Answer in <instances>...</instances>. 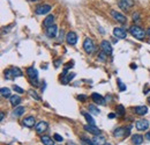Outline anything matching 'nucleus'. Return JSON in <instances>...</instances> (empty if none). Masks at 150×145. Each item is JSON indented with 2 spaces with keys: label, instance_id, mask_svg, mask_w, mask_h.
<instances>
[{
  "label": "nucleus",
  "instance_id": "cd10ccee",
  "mask_svg": "<svg viewBox=\"0 0 150 145\" xmlns=\"http://www.w3.org/2000/svg\"><path fill=\"white\" fill-rule=\"evenodd\" d=\"M89 112H91L92 114H95V115H98L99 113H100V110L95 106V105H90L89 106Z\"/></svg>",
  "mask_w": 150,
  "mask_h": 145
},
{
  "label": "nucleus",
  "instance_id": "49530a36",
  "mask_svg": "<svg viewBox=\"0 0 150 145\" xmlns=\"http://www.w3.org/2000/svg\"><path fill=\"white\" fill-rule=\"evenodd\" d=\"M28 1H37V0H28Z\"/></svg>",
  "mask_w": 150,
  "mask_h": 145
},
{
  "label": "nucleus",
  "instance_id": "58836bf2",
  "mask_svg": "<svg viewBox=\"0 0 150 145\" xmlns=\"http://www.w3.org/2000/svg\"><path fill=\"white\" fill-rule=\"evenodd\" d=\"M60 64H61V59H58V60H56V63H54V66H56V67H59Z\"/></svg>",
  "mask_w": 150,
  "mask_h": 145
},
{
  "label": "nucleus",
  "instance_id": "f03ea898",
  "mask_svg": "<svg viewBox=\"0 0 150 145\" xmlns=\"http://www.w3.org/2000/svg\"><path fill=\"white\" fill-rule=\"evenodd\" d=\"M27 74H28V77H29V79L32 81V85H38L37 84V79H38V72H37V70L33 67V66H30L27 69Z\"/></svg>",
  "mask_w": 150,
  "mask_h": 145
},
{
  "label": "nucleus",
  "instance_id": "412c9836",
  "mask_svg": "<svg viewBox=\"0 0 150 145\" xmlns=\"http://www.w3.org/2000/svg\"><path fill=\"white\" fill-rule=\"evenodd\" d=\"M40 142L44 145H54V141L49 136H42Z\"/></svg>",
  "mask_w": 150,
  "mask_h": 145
},
{
  "label": "nucleus",
  "instance_id": "a18cd8bd",
  "mask_svg": "<svg viewBox=\"0 0 150 145\" xmlns=\"http://www.w3.org/2000/svg\"><path fill=\"white\" fill-rule=\"evenodd\" d=\"M147 34H148V35H149V37H150V28L148 29V30H147Z\"/></svg>",
  "mask_w": 150,
  "mask_h": 145
},
{
  "label": "nucleus",
  "instance_id": "c85d7f7f",
  "mask_svg": "<svg viewBox=\"0 0 150 145\" xmlns=\"http://www.w3.org/2000/svg\"><path fill=\"white\" fill-rule=\"evenodd\" d=\"M3 73H5V78H6L7 80H10V79H13V78H14V77H13V74H12V71H10V70H6Z\"/></svg>",
  "mask_w": 150,
  "mask_h": 145
},
{
  "label": "nucleus",
  "instance_id": "2f4dec72",
  "mask_svg": "<svg viewBox=\"0 0 150 145\" xmlns=\"http://www.w3.org/2000/svg\"><path fill=\"white\" fill-rule=\"evenodd\" d=\"M53 139L57 141V142H62V141H63V138L60 136L59 134H54V135H53Z\"/></svg>",
  "mask_w": 150,
  "mask_h": 145
},
{
  "label": "nucleus",
  "instance_id": "2eb2a0df",
  "mask_svg": "<svg viewBox=\"0 0 150 145\" xmlns=\"http://www.w3.org/2000/svg\"><path fill=\"white\" fill-rule=\"evenodd\" d=\"M35 124V117L33 116H28L23 120V125L27 128H32Z\"/></svg>",
  "mask_w": 150,
  "mask_h": 145
},
{
  "label": "nucleus",
  "instance_id": "7ed1b4c3",
  "mask_svg": "<svg viewBox=\"0 0 150 145\" xmlns=\"http://www.w3.org/2000/svg\"><path fill=\"white\" fill-rule=\"evenodd\" d=\"M83 49H84V51H86L87 54H92V52H93V50H95V44H93V42H92L91 38L87 37V38L84 40V42H83Z\"/></svg>",
  "mask_w": 150,
  "mask_h": 145
},
{
  "label": "nucleus",
  "instance_id": "de8ad7c7",
  "mask_svg": "<svg viewBox=\"0 0 150 145\" xmlns=\"http://www.w3.org/2000/svg\"><path fill=\"white\" fill-rule=\"evenodd\" d=\"M105 145H111V144H105Z\"/></svg>",
  "mask_w": 150,
  "mask_h": 145
},
{
  "label": "nucleus",
  "instance_id": "c9c22d12",
  "mask_svg": "<svg viewBox=\"0 0 150 145\" xmlns=\"http://www.w3.org/2000/svg\"><path fill=\"white\" fill-rule=\"evenodd\" d=\"M139 16H140V14H139V12H136V13H133V16L132 18H133L134 21H137L139 20Z\"/></svg>",
  "mask_w": 150,
  "mask_h": 145
},
{
  "label": "nucleus",
  "instance_id": "4468645a",
  "mask_svg": "<svg viewBox=\"0 0 150 145\" xmlns=\"http://www.w3.org/2000/svg\"><path fill=\"white\" fill-rule=\"evenodd\" d=\"M134 112L137 115H146L148 113V107H146V106H137V107L134 108Z\"/></svg>",
  "mask_w": 150,
  "mask_h": 145
},
{
  "label": "nucleus",
  "instance_id": "f3484780",
  "mask_svg": "<svg viewBox=\"0 0 150 145\" xmlns=\"http://www.w3.org/2000/svg\"><path fill=\"white\" fill-rule=\"evenodd\" d=\"M75 77V73H68V74H63L62 76V78H61V83L63 84V85H67L73 78Z\"/></svg>",
  "mask_w": 150,
  "mask_h": 145
},
{
  "label": "nucleus",
  "instance_id": "72a5a7b5",
  "mask_svg": "<svg viewBox=\"0 0 150 145\" xmlns=\"http://www.w3.org/2000/svg\"><path fill=\"white\" fill-rule=\"evenodd\" d=\"M118 85H119V89L122 92V91H126V86L122 84V81L120 80V79H118Z\"/></svg>",
  "mask_w": 150,
  "mask_h": 145
},
{
  "label": "nucleus",
  "instance_id": "f257e3e1",
  "mask_svg": "<svg viewBox=\"0 0 150 145\" xmlns=\"http://www.w3.org/2000/svg\"><path fill=\"white\" fill-rule=\"evenodd\" d=\"M129 33H130V35H132L133 37H135V38H137V40H140V41L144 40L146 31L141 28V27H139V26H132V27L129 28Z\"/></svg>",
  "mask_w": 150,
  "mask_h": 145
},
{
  "label": "nucleus",
  "instance_id": "c03bdc74",
  "mask_svg": "<svg viewBox=\"0 0 150 145\" xmlns=\"http://www.w3.org/2000/svg\"><path fill=\"white\" fill-rule=\"evenodd\" d=\"M114 114H110V115H109V117H110V118H113V117H114Z\"/></svg>",
  "mask_w": 150,
  "mask_h": 145
},
{
  "label": "nucleus",
  "instance_id": "c756f323",
  "mask_svg": "<svg viewBox=\"0 0 150 145\" xmlns=\"http://www.w3.org/2000/svg\"><path fill=\"white\" fill-rule=\"evenodd\" d=\"M29 94H30V96H32V98H33L35 100H37V101H39V100H40V98H39V96H38V95L36 94V92H35V91L30 89V91H29Z\"/></svg>",
  "mask_w": 150,
  "mask_h": 145
},
{
  "label": "nucleus",
  "instance_id": "79ce46f5",
  "mask_svg": "<svg viewBox=\"0 0 150 145\" xmlns=\"http://www.w3.org/2000/svg\"><path fill=\"white\" fill-rule=\"evenodd\" d=\"M3 118H5V114L3 112H1V121H3Z\"/></svg>",
  "mask_w": 150,
  "mask_h": 145
},
{
  "label": "nucleus",
  "instance_id": "6e6552de",
  "mask_svg": "<svg viewBox=\"0 0 150 145\" xmlns=\"http://www.w3.org/2000/svg\"><path fill=\"white\" fill-rule=\"evenodd\" d=\"M111 15H112V18H113L116 21H118L120 23H125V22H126V16L122 15L119 12H117L116 9H112V11H111Z\"/></svg>",
  "mask_w": 150,
  "mask_h": 145
},
{
  "label": "nucleus",
  "instance_id": "37998d69",
  "mask_svg": "<svg viewBox=\"0 0 150 145\" xmlns=\"http://www.w3.org/2000/svg\"><path fill=\"white\" fill-rule=\"evenodd\" d=\"M130 67H132V69H136V65H135V64H130Z\"/></svg>",
  "mask_w": 150,
  "mask_h": 145
},
{
  "label": "nucleus",
  "instance_id": "7c9ffc66",
  "mask_svg": "<svg viewBox=\"0 0 150 145\" xmlns=\"http://www.w3.org/2000/svg\"><path fill=\"white\" fill-rule=\"evenodd\" d=\"M82 143L84 145H95L93 142H92V139H87V138H84V137H82Z\"/></svg>",
  "mask_w": 150,
  "mask_h": 145
},
{
  "label": "nucleus",
  "instance_id": "20e7f679",
  "mask_svg": "<svg viewBox=\"0 0 150 145\" xmlns=\"http://www.w3.org/2000/svg\"><path fill=\"white\" fill-rule=\"evenodd\" d=\"M50 11H51V6H50V5H40V6L36 7V9H35V12H36L37 15L47 14Z\"/></svg>",
  "mask_w": 150,
  "mask_h": 145
},
{
  "label": "nucleus",
  "instance_id": "5701e85b",
  "mask_svg": "<svg viewBox=\"0 0 150 145\" xmlns=\"http://www.w3.org/2000/svg\"><path fill=\"white\" fill-rule=\"evenodd\" d=\"M0 92H1V96L6 98V99H8V98L12 96V95H10V89L7 88V87H2V88L0 89Z\"/></svg>",
  "mask_w": 150,
  "mask_h": 145
},
{
  "label": "nucleus",
  "instance_id": "393cba45",
  "mask_svg": "<svg viewBox=\"0 0 150 145\" xmlns=\"http://www.w3.org/2000/svg\"><path fill=\"white\" fill-rule=\"evenodd\" d=\"M12 71V74L14 78H17V77H22V71L19 69V67H12L10 69Z\"/></svg>",
  "mask_w": 150,
  "mask_h": 145
},
{
  "label": "nucleus",
  "instance_id": "e433bc0d",
  "mask_svg": "<svg viewBox=\"0 0 150 145\" xmlns=\"http://www.w3.org/2000/svg\"><path fill=\"white\" fill-rule=\"evenodd\" d=\"M122 1H125L129 7H132V6L134 5V0H122Z\"/></svg>",
  "mask_w": 150,
  "mask_h": 145
},
{
  "label": "nucleus",
  "instance_id": "a878e982",
  "mask_svg": "<svg viewBox=\"0 0 150 145\" xmlns=\"http://www.w3.org/2000/svg\"><path fill=\"white\" fill-rule=\"evenodd\" d=\"M116 114L118 116H123V114H125V108H123L122 105H118V106H117V108H116Z\"/></svg>",
  "mask_w": 150,
  "mask_h": 145
},
{
  "label": "nucleus",
  "instance_id": "ea45409f",
  "mask_svg": "<svg viewBox=\"0 0 150 145\" xmlns=\"http://www.w3.org/2000/svg\"><path fill=\"white\" fill-rule=\"evenodd\" d=\"M77 99H79V100H86L87 98H86L84 95H79V96H77Z\"/></svg>",
  "mask_w": 150,
  "mask_h": 145
},
{
  "label": "nucleus",
  "instance_id": "dca6fc26",
  "mask_svg": "<svg viewBox=\"0 0 150 145\" xmlns=\"http://www.w3.org/2000/svg\"><path fill=\"white\" fill-rule=\"evenodd\" d=\"M9 102H10V105L13 107H16V106H19L21 103V98L19 95H12L9 98Z\"/></svg>",
  "mask_w": 150,
  "mask_h": 145
},
{
  "label": "nucleus",
  "instance_id": "ddd939ff",
  "mask_svg": "<svg viewBox=\"0 0 150 145\" xmlns=\"http://www.w3.org/2000/svg\"><path fill=\"white\" fill-rule=\"evenodd\" d=\"M57 31H58L57 26H56V25H53V26H51V27H47V28H46V35H47L50 38H52V37H56Z\"/></svg>",
  "mask_w": 150,
  "mask_h": 145
},
{
  "label": "nucleus",
  "instance_id": "39448f33",
  "mask_svg": "<svg viewBox=\"0 0 150 145\" xmlns=\"http://www.w3.org/2000/svg\"><path fill=\"white\" fill-rule=\"evenodd\" d=\"M100 49H102V51H104L106 55H111L112 51H113V49H112V47H111V43H110L109 41H106V40L102 41V43H100Z\"/></svg>",
  "mask_w": 150,
  "mask_h": 145
},
{
  "label": "nucleus",
  "instance_id": "aec40b11",
  "mask_svg": "<svg viewBox=\"0 0 150 145\" xmlns=\"http://www.w3.org/2000/svg\"><path fill=\"white\" fill-rule=\"evenodd\" d=\"M24 107H22V106H19V107H15V109H14V112H13V116L14 117H20L21 115H23L24 114Z\"/></svg>",
  "mask_w": 150,
  "mask_h": 145
},
{
  "label": "nucleus",
  "instance_id": "4be33fe9",
  "mask_svg": "<svg viewBox=\"0 0 150 145\" xmlns=\"http://www.w3.org/2000/svg\"><path fill=\"white\" fill-rule=\"evenodd\" d=\"M132 139H133V143L135 145H140L143 143V136H141V135H134L132 137Z\"/></svg>",
  "mask_w": 150,
  "mask_h": 145
},
{
  "label": "nucleus",
  "instance_id": "6ab92c4d",
  "mask_svg": "<svg viewBox=\"0 0 150 145\" xmlns=\"http://www.w3.org/2000/svg\"><path fill=\"white\" fill-rule=\"evenodd\" d=\"M43 25H44V27H46V28L53 26V25H54V16H53V15H49V16L44 20Z\"/></svg>",
  "mask_w": 150,
  "mask_h": 145
},
{
  "label": "nucleus",
  "instance_id": "473e14b6",
  "mask_svg": "<svg viewBox=\"0 0 150 145\" xmlns=\"http://www.w3.org/2000/svg\"><path fill=\"white\" fill-rule=\"evenodd\" d=\"M13 89H14V91H15L16 93H20V94H22V93L24 92V91H23V89H22L21 87L16 86V85H14V86H13Z\"/></svg>",
  "mask_w": 150,
  "mask_h": 145
},
{
  "label": "nucleus",
  "instance_id": "f704fd0d",
  "mask_svg": "<svg viewBox=\"0 0 150 145\" xmlns=\"http://www.w3.org/2000/svg\"><path fill=\"white\" fill-rule=\"evenodd\" d=\"M106 54L104 52V51H102L99 55H98V58H99V60H105L106 59V56H105Z\"/></svg>",
  "mask_w": 150,
  "mask_h": 145
},
{
  "label": "nucleus",
  "instance_id": "bb28decb",
  "mask_svg": "<svg viewBox=\"0 0 150 145\" xmlns=\"http://www.w3.org/2000/svg\"><path fill=\"white\" fill-rule=\"evenodd\" d=\"M83 116L86 117V120H87L88 124H91V125H95V124H96V123H95V120L91 117L90 114H88V113H83Z\"/></svg>",
  "mask_w": 150,
  "mask_h": 145
},
{
  "label": "nucleus",
  "instance_id": "423d86ee",
  "mask_svg": "<svg viewBox=\"0 0 150 145\" xmlns=\"http://www.w3.org/2000/svg\"><path fill=\"white\" fill-rule=\"evenodd\" d=\"M149 121L148 120H139L137 122H136V124H135V127H136V129L137 130H140V131H144V130H147L148 128H149Z\"/></svg>",
  "mask_w": 150,
  "mask_h": 145
},
{
  "label": "nucleus",
  "instance_id": "b1692460",
  "mask_svg": "<svg viewBox=\"0 0 150 145\" xmlns=\"http://www.w3.org/2000/svg\"><path fill=\"white\" fill-rule=\"evenodd\" d=\"M113 135H114L116 137H122V136L125 137V135H126V129H123V128H118V129L114 130Z\"/></svg>",
  "mask_w": 150,
  "mask_h": 145
},
{
  "label": "nucleus",
  "instance_id": "a19ab883",
  "mask_svg": "<svg viewBox=\"0 0 150 145\" xmlns=\"http://www.w3.org/2000/svg\"><path fill=\"white\" fill-rule=\"evenodd\" d=\"M146 139H148V141H150V131H148V132L146 134Z\"/></svg>",
  "mask_w": 150,
  "mask_h": 145
},
{
  "label": "nucleus",
  "instance_id": "0eeeda50",
  "mask_svg": "<svg viewBox=\"0 0 150 145\" xmlns=\"http://www.w3.org/2000/svg\"><path fill=\"white\" fill-rule=\"evenodd\" d=\"M66 41L69 45H75L76 42H77V36L74 31H69L67 35H66Z\"/></svg>",
  "mask_w": 150,
  "mask_h": 145
},
{
  "label": "nucleus",
  "instance_id": "1a4fd4ad",
  "mask_svg": "<svg viewBox=\"0 0 150 145\" xmlns=\"http://www.w3.org/2000/svg\"><path fill=\"white\" fill-rule=\"evenodd\" d=\"M84 130H86L87 132L91 134V135H93V136H98V135H100V130H99L98 128H96L95 125H91V124H87V125H84Z\"/></svg>",
  "mask_w": 150,
  "mask_h": 145
},
{
  "label": "nucleus",
  "instance_id": "a211bd4d",
  "mask_svg": "<svg viewBox=\"0 0 150 145\" xmlns=\"http://www.w3.org/2000/svg\"><path fill=\"white\" fill-rule=\"evenodd\" d=\"M92 142H93V144L95 145H105V138L103 137V136H100V135H98V136H95L93 138H92Z\"/></svg>",
  "mask_w": 150,
  "mask_h": 145
},
{
  "label": "nucleus",
  "instance_id": "f8f14e48",
  "mask_svg": "<svg viewBox=\"0 0 150 145\" xmlns=\"http://www.w3.org/2000/svg\"><path fill=\"white\" fill-rule=\"evenodd\" d=\"M113 35L118 38H121V40L127 37V33L123 28H114L113 29Z\"/></svg>",
  "mask_w": 150,
  "mask_h": 145
},
{
  "label": "nucleus",
  "instance_id": "4c0bfd02",
  "mask_svg": "<svg viewBox=\"0 0 150 145\" xmlns=\"http://www.w3.org/2000/svg\"><path fill=\"white\" fill-rule=\"evenodd\" d=\"M59 40L60 41H62V40H63V30H60L59 31Z\"/></svg>",
  "mask_w": 150,
  "mask_h": 145
},
{
  "label": "nucleus",
  "instance_id": "9b49d317",
  "mask_svg": "<svg viewBox=\"0 0 150 145\" xmlns=\"http://www.w3.org/2000/svg\"><path fill=\"white\" fill-rule=\"evenodd\" d=\"M46 130H47V123L45 121H40V122L37 123V125H36V132L37 134H43Z\"/></svg>",
  "mask_w": 150,
  "mask_h": 145
},
{
  "label": "nucleus",
  "instance_id": "9d476101",
  "mask_svg": "<svg viewBox=\"0 0 150 145\" xmlns=\"http://www.w3.org/2000/svg\"><path fill=\"white\" fill-rule=\"evenodd\" d=\"M91 99H92V101H93L95 103H97V105H102V106L105 105V99H104L102 95H99L98 93H92Z\"/></svg>",
  "mask_w": 150,
  "mask_h": 145
}]
</instances>
